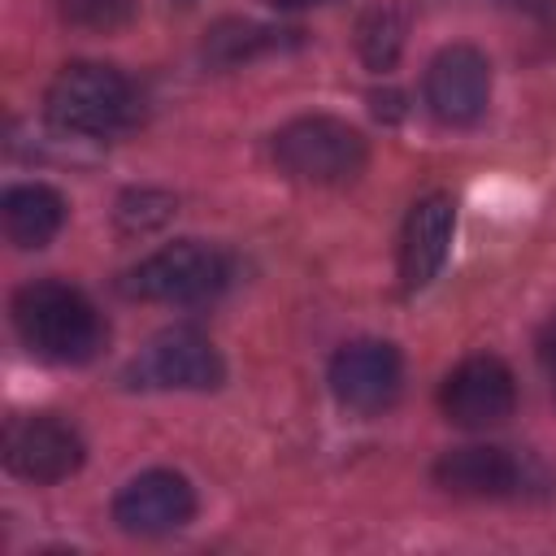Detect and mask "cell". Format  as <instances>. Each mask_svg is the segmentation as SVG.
<instances>
[{
    "instance_id": "9a60e30c",
    "label": "cell",
    "mask_w": 556,
    "mask_h": 556,
    "mask_svg": "<svg viewBox=\"0 0 556 556\" xmlns=\"http://www.w3.org/2000/svg\"><path fill=\"white\" fill-rule=\"evenodd\" d=\"M404 35H408V13L404 4L387 0V4H374L361 26H356V48H361V61L369 70H391L400 61V48H404Z\"/></svg>"
},
{
    "instance_id": "9c48e42d",
    "label": "cell",
    "mask_w": 556,
    "mask_h": 556,
    "mask_svg": "<svg viewBox=\"0 0 556 556\" xmlns=\"http://www.w3.org/2000/svg\"><path fill=\"white\" fill-rule=\"evenodd\" d=\"M426 104L443 126H469L491 104V61L473 43H447L426 65Z\"/></svg>"
},
{
    "instance_id": "7a4b0ae2",
    "label": "cell",
    "mask_w": 556,
    "mask_h": 556,
    "mask_svg": "<svg viewBox=\"0 0 556 556\" xmlns=\"http://www.w3.org/2000/svg\"><path fill=\"white\" fill-rule=\"evenodd\" d=\"M43 117L61 135L104 139L135 122V87L104 61H74L48 83Z\"/></svg>"
},
{
    "instance_id": "3957f363",
    "label": "cell",
    "mask_w": 556,
    "mask_h": 556,
    "mask_svg": "<svg viewBox=\"0 0 556 556\" xmlns=\"http://www.w3.org/2000/svg\"><path fill=\"white\" fill-rule=\"evenodd\" d=\"M274 161L287 178L295 182H313V187H339L352 182L365 161H369V143L356 126H348L343 117H326V113H308L287 122L274 135Z\"/></svg>"
},
{
    "instance_id": "4fadbf2b",
    "label": "cell",
    "mask_w": 556,
    "mask_h": 556,
    "mask_svg": "<svg viewBox=\"0 0 556 556\" xmlns=\"http://www.w3.org/2000/svg\"><path fill=\"white\" fill-rule=\"evenodd\" d=\"M0 217H4V235L13 248H26V252L48 248L56 230L65 226V200L48 182H17L4 191Z\"/></svg>"
},
{
    "instance_id": "277c9868",
    "label": "cell",
    "mask_w": 556,
    "mask_h": 556,
    "mask_svg": "<svg viewBox=\"0 0 556 556\" xmlns=\"http://www.w3.org/2000/svg\"><path fill=\"white\" fill-rule=\"evenodd\" d=\"M226 278H230V265L222 248L204 239H174L152 256H143L122 287L126 295L148 304H200V300H213L226 287Z\"/></svg>"
},
{
    "instance_id": "30bf717a",
    "label": "cell",
    "mask_w": 556,
    "mask_h": 556,
    "mask_svg": "<svg viewBox=\"0 0 556 556\" xmlns=\"http://www.w3.org/2000/svg\"><path fill=\"white\" fill-rule=\"evenodd\" d=\"M191 517H195V491L174 469H143L113 495V521L139 539L174 534Z\"/></svg>"
},
{
    "instance_id": "6da1fadb",
    "label": "cell",
    "mask_w": 556,
    "mask_h": 556,
    "mask_svg": "<svg viewBox=\"0 0 556 556\" xmlns=\"http://www.w3.org/2000/svg\"><path fill=\"white\" fill-rule=\"evenodd\" d=\"M9 313H13V330L26 343V352L52 365H87L91 356H100L109 339L100 308L78 287L56 282V278L17 287Z\"/></svg>"
},
{
    "instance_id": "8992f818",
    "label": "cell",
    "mask_w": 556,
    "mask_h": 556,
    "mask_svg": "<svg viewBox=\"0 0 556 556\" xmlns=\"http://www.w3.org/2000/svg\"><path fill=\"white\" fill-rule=\"evenodd\" d=\"M83 460H87L83 434L52 413H30L4 430V469L35 486L74 478Z\"/></svg>"
},
{
    "instance_id": "d6986e66",
    "label": "cell",
    "mask_w": 556,
    "mask_h": 556,
    "mask_svg": "<svg viewBox=\"0 0 556 556\" xmlns=\"http://www.w3.org/2000/svg\"><path fill=\"white\" fill-rule=\"evenodd\" d=\"M278 9H317V4H330V0H274Z\"/></svg>"
},
{
    "instance_id": "ba28073f",
    "label": "cell",
    "mask_w": 556,
    "mask_h": 556,
    "mask_svg": "<svg viewBox=\"0 0 556 556\" xmlns=\"http://www.w3.org/2000/svg\"><path fill=\"white\" fill-rule=\"evenodd\" d=\"M439 408L452 426H465V430H486V426L508 421L517 408L513 369L500 356L460 361L439 387Z\"/></svg>"
},
{
    "instance_id": "52a82bcc",
    "label": "cell",
    "mask_w": 556,
    "mask_h": 556,
    "mask_svg": "<svg viewBox=\"0 0 556 556\" xmlns=\"http://www.w3.org/2000/svg\"><path fill=\"white\" fill-rule=\"evenodd\" d=\"M326 382L348 413L369 417V413H382L395 404L400 382H404V361H400L395 343H387V339H352L330 356Z\"/></svg>"
},
{
    "instance_id": "5b68a950",
    "label": "cell",
    "mask_w": 556,
    "mask_h": 556,
    "mask_svg": "<svg viewBox=\"0 0 556 556\" xmlns=\"http://www.w3.org/2000/svg\"><path fill=\"white\" fill-rule=\"evenodd\" d=\"M222 378H226V365L217 348L191 326L161 330L126 369V382L143 391H213L222 387Z\"/></svg>"
},
{
    "instance_id": "5bb4252c",
    "label": "cell",
    "mask_w": 556,
    "mask_h": 556,
    "mask_svg": "<svg viewBox=\"0 0 556 556\" xmlns=\"http://www.w3.org/2000/svg\"><path fill=\"white\" fill-rule=\"evenodd\" d=\"M282 35L287 30H274V26H261V22H243V17H226V22L204 30V61L230 70L239 61H252V56L278 48Z\"/></svg>"
},
{
    "instance_id": "ac0fdd59",
    "label": "cell",
    "mask_w": 556,
    "mask_h": 556,
    "mask_svg": "<svg viewBox=\"0 0 556 556\" xmlns=\"http://www.w3.org/2000/svg\"><path fill=\"white\" fill-rule=\"evenodd\" d=\"M534 356H539L543 374L556 382V317H547V321L539 326V339H534Z\"/></svg>"
},
{
    "instance_id": "e0dca14e",
    "label": "cell",
    "mask_w": 556,
    "mask_h": 556,
    "mask_svg": "<svg viewBox=\"0 0 556 556\" xmlns=\"http://www.w3.org/2000/svg\"><path fill=\"white\" fill-rule=\"evenodd\" d=\"M61 17L78 30H122L135 17V0H61Z\"/></svg>"
},
{
    "instance_id": "2e32d148",
    "label": "cell",
    "mask_w": 556,
    "mask_h": 556,
    "mask_svg": "<svg viewBox=\"0 0 556 556\" xmlns=\"http://www.w3.org/2000/svg\"><path fill=\"white\" fill-rule=\"evenodd\" d=\"M174 195L169 191H156V187H139V191H126L122 200H117V208H113V217H117V230L122 235H152V230H161L169 217H174Z\"/></svg>"
},
{
    "instance_id": "8fae6325",
    "label": "cell",
    "mask_w": 556,
    "mask_h": 556,
    "mask_svg": "<svg viewBox=\"0 0 556 556\" xmlns=\"http://www.w3.org/2000/svg\"><path fill=\"white\" fill-rule=\"evenodd\" d=\"M452 235H456L452 195L434 191V195H421L408 208L404 230H400V256H395L404 291H421L439 278V269L447 265V252H452Z\"/></svg>"
},
{
    "instance_id": "7c38bea8",
    "label": "cell",
    "mask_w": 556,
    "mask_h": 556,
    "mask_svg": "<svg viewBox=\"0 0 556 556\" xmlns=\"http://www.w3.org/2000/svg\"><path fill=\"white\" fill-rule=\"evenodd\" d=\"M430 473L447 495H460V500H504L517 491V478H521L517 460L491 443L452 447L434 460Z\"/></svg>"
}]
</instances>
